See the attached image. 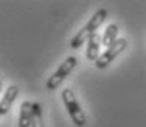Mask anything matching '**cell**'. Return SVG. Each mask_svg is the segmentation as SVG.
<instances>
[{
    "mask_svg": "<svg viewBox=\"0 0 146 127\" xmlns=\"http://www.w3.org/2000/svg\"><path fill=\"white\" fill-rule=\"evenodd\" d=\"M106 16H108V11L106 9H104V7H102V9H98L96 12L92 15V18L89 19V22L72 37L71 47L72 49L81 47V45L84 43V41H87L94 34V33H96V30L100 27L102 24H104V21L106 19Z\"/></svg>",
    "mask_w": 146,
    "mask_h": 127,
    "instance_id": "6da1fadb",
    "label": "cell"
},
{
    "mask_svg": "<svg viewBox=\"0 0 146 127\" xmlns=\"http://www.w3.org/2000/svg\"><path fill=\"white\" fill-rule=\"evenodd\" d=\"M61 98H62V102L65 105V109L68 111V115L72 120V123L77 127H84L86 123H87V118H86V114L83 111L81 105L78 104V100L75 98V93L72 89L70 87H65L61 93Z\"/></svg>",
    "mask_w": 146,
    "mask_h": 127,
    "instance_id": "7a4b0ae2",
    "label": "cell"
},
{
    "mask_svg": "<svg viewBox=\"0 0 146 127\" xmlns=\"http://www.w3.org/2000/svg\"><path fill=\"white\" fill-rule=\"evenodd\" d=\"M75 66H77V58H75V56H68L65 61L58 66V70L47 78V81H46V89H47V90H55V89H58V87L68 78V75L74 71Z\"/></svg>",
    "mask_w": 146,
    "mask_h": 127,
    "instance_id": "3957f363",
    "label": "cell"
},
{
    "mask_svg": "<svg viewBox=\"0 0 146 127\" xmlns=\"http://www.w3.org/2000/svg\"><path fill=\"white\" fill-rule=\"evenodd\" d=\"M125 47H127V39H118L112 46L106 47L105 52L100 53L99 59H98L96 62H94V65H96L99 70H105L106 66H108L111 62H112L119 53L124 52Z\"/></svg>",
    "mask_w": 146,
    "mask_h": 127,
    "instance_id": "277c9868",
    "label": "cell"
},
{
    "mask_svg": "<svg viewBox=\"0 0 146 127\" xmlns=\"http://www.w3.org/2000/svg\"><path fill=\"white\" fill-rule=\"evenodd\" d=\"M19 95V87L16 86V84H12V86H9L6 89L3 98L0 99V115H6L7 112H9V109L12 108L15 99L18 98Z\"/></svg>",
    "mask_w": 146,
    "mask_h": 127,
    "instance_id": "5b68a950",
    "label": "cell"
},
{
    "mask_svg": "<svg viewBox=\"0 0 146 127\" xmlns=\"http://www.w3.org/2000/svg\"><path fill=\"white\" fill-rule=\"evenodd\" d=\"M100 45H102V37L94 33V34L87 40V52H86V56L90 62H96L99 56H100Z\"/></svg>",
    "mask_w": 146,
    "mask_h": 127,
    "instance_id": "8992f818",
    "label": "cell"
},
{
    "mask_svg": "<svg viewBox=\"0 0 146 127\" xmlns=\"http://www.w3.org/2000/svg\"><path fill=\"white\" fill-rule=\"evenodd\" d=\"M31 121H33V102L24 100L19 108L18 127H31Z\"/></svg>",
    "mask_w": 146,
    "mask_h": 127,
    "instance_id": "52a82bcc",
    "label": "cell"
},
{
    "mask_svg": "<svg viewBox=\"0 0 146 127\" xmlns=\"http://www.w3.org/2000/svg\"><path fill=\"white\" fill-rule=\"evenodd\" d=\"M118 31H119V28L117 24H109L104 31V36H102V45L105 47L112 46L118 40Z\"/></svg>",
    "mask_w": 146,
    "mask_h": 127,
    "instance_id": "ba28073f",
    "label": "cell"
},
{
    "mask_svg": "<svg viewBox=\"0 0 146 127\" xmlns=\"http://www.w3.org/2000/svg\"><path fill=\"white\" fill-rule=\"evenodd\" d=\"M31 127H44L43 123V109L38 102H33V121Z\"/></svg>",
    "mask_w": 146,
    "mask_h": 127,
    "instance_id": "9c48e42d",
    "label": "cell"
},
{
    "mask_svg": "<svg viewBox=\"0 0 146 127\" xmlns=\"http://www.w3.org/2000/svg\"><path fill=\"white\" fill-rule=\"evenodd\" d=\"M2 87H3V81L0 80V93H2Z\"/></svg>",
    "mask_w": 146,
    "mask_h": 127,
    "instance_id": "30bf717a",
    "label": "cell"
}]
</instances>
